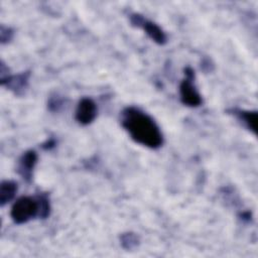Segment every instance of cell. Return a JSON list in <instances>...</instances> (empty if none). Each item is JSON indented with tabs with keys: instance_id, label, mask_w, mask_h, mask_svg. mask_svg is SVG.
Wrapping results in <instances>:
<instances>
[{
	"instance_id": "9c48e42d",
	"label": "cell",
	"mask_w": 258,
	"mask_h": 258,
	"mask_svg": "<svg viewBox=\"0 0 258 258\" xmlns=\"http://www.w3.org/2000/svg\"><path fill=\"white\" fill-rule=\"evenodd\" d=\"M18 189L17 182L14 180H3L0 183V206L4 207L16 196Z\"/></svg>"
},
{
	"instance_id": "ba28073f",
	"label": "cell",
	"mask_w": 258,
	"mask_h": 258,
	"mask_svg": "<svg viewBox=\"0 0 258 258\" xmlns=\"http://www.w3.org/2000/svg\"><path fill=\"white\" fill-rule=\"evenodd\" d=\"M227 113L229 115H232L245 129L256 135V125L258 119L257 111H250L240 108H230L227 110Z\"/></svg>"
},
{
	"instance_id": "30bf717a",
	"label": "cell",
	"mask_w": 258,
	"mask_h": 258,
	"mask_svg": "<svg viewBox=\"0 0 258 258\" xmlns=\"http://www.w3.org/2000/svg\"><path fill=\"white\" fill-rule=\"evenodd\" d=\"M120 245L123 249L127 251L134 250L140 244L139 236L134 232H124L119 237Z\"/></svg>"
},
{
	"instance_id": "5b68a950",
	"label": "cell",
	"mask_w": 258,
	"mask_h": 258,
	"mask_svg": "<svg viewBox=\"0 0 258 258\" xmlns=\"http://www.w3.org/2000/svg\"><path fill=\"white\" fill-rule=\"evenodd\" d=\"M38 160V154L35 150L29 149L21 154L18 158L16 171L21 176V178L29 183L33 178V171Z\"/></svg>"
},
{
	"instance_id": "4fadbf2b",
	"label": "cell",
	"mask_w": 258,
	"mask_h": 258,
	"mask_svg": "<svg viewBox=\"0 0 258 258\" xmlns=\"http://www.w3.org/2000/svg\"><path fill=\"white\" fill-rule=\"evenodd\" d=\"M14 36L13 28L5 25H1L0 27V41L2 44L9 43Z\"/></svg>"
},
{
	"instance_id": "52a82bcc",
	"label": "cell",
	"mask_w": 258,
	"mask_h": 258,
	"mask_svg": "<svg viewBox=\"0 0 258 258\" xmlns=\"http://www.w3.org/2000/svg\"><path fill=\"white\" fill-rule=\"evenodd\" d=\"M135 27L143 29L147 36L158 45H164L167 42V35L165 31L157 23L147 19L143 15L138 19Z\"/></svg>"
},
{
	"instance_id": "7a4b0ae2",
	"label": "cell",
	"mask_w": 258,
	"mask_h": 258,
	"mask_svg": "<svg viewBox=\"0 0 258 258\" xmlns=\"http://www.w3.org/2000/svg\"><path fill=\"white\" fill-rule=\"evenodd\" d=\"M39 205L37 196H22L12 205L10 217L17 225L25 224L34 218H38Z\"/></svg>"
},
{
	"instance_id": "7c38bea8",
	"label": "cell",
	"mask_w": 258,
	"mask_h": 258,
	"mask_svg": "<svg viewBox=\"0 0 258 258\" xmlns=\"http://www.w3.org/2000/svg\"><path fill=\"white\" fill-rule=\"evenodd\" d=\"M66 98L59 96L58 94H53L47 100V109L52 113H56L66 106Z\"/></svg>"
},
{
	"instance_id": "e0dca14e",
	"label": "cell",
	"mask_w": 258,
	"mask_h": 258,
	"mask_svg": "<svg viewBox=\"0 0 258 258\" xmlns=\"http://www.w3.org/2000/svg\"><path fill=\"white\" fill-rule=\"evenodd\" d=\"M238 217L243 223H250L252 221V214L250 211H242L239 213Z\"/></svg>"
},
{
	"instance_id": "277c9868",
	"label": "cell",
	"mask_w": 258,
	"mask_h": 258,
	"mask_svg": "<svg viewBox=\"0 0 258 258\" xmlns=\"http://www.w3.org/2000/svg\"><path fill=\"white\" fill-rule=\"evenodd\" d=\"M97 115L98 107L93 99L84 97L79 101L75 112V118L80 125L87 126L92 124L97 118Z\"/></svg>"
},
{
	"instance_id": "2e32d148",
	"label": "cell",
	"mask_w": 258,
	"mask_h": 258,
	"mask_svg": "<svg viewBox=\"0 0 258 258\" xmlns=\"http://www.w3.org/2000/svg\"><path fill=\"white\" fill-rule=\"evenodd\" d=\"M56 143H57L56 140L51 137V138H48L46 141H44L41 144V148L44 150H51L56 146Z\"/></svg>"
},
{
	"instance_id": "5bb4252c",
	"label": "cell",
	"mask_w": 258,
	"mask_h": 258,
	"mask_svg": "<svg viewBox=\"0 0 258 258\" xmlns=\"http://www.w3.org/2000/svg\"><path fill=\"white\" fill-rule=\"evenodd\" d=\"M200 66H201V70H203L205 73H211L214 71V68H215L214 63L209 57H204Z\"/></svg>"
},
{
	"instance_id": "3957f363",
	"label": "cell",
	"mask_w": 258,
	"mask_h": 258,
	"mask_svg": "<svg viewBox=\"0 0 258 258\" xmlns=\"http://www.w3.org/2000/svg\"><path fill=\"white\" fill-rule=\"evenodd\" d=\"M183 74H184V78L179 84L180 102L186 107H190V108L200 107L203 104V98L195 84V78H196L195 71L190 67H185L183 69Z\"/></svg>"
},
{
	"instance_id": "6da1fadb",
	"label": "cell",
	"mask_w": 258,
	"mask_h": 258,
	"mask_svg": "<svg viewBox=\"0 0 258 258\" xmlns=\"http://www.w3.org/2000/svg\"><path fill=\"white\" fill-rule=\"evenodd\" d=\"M120 124L130 138L149 149H158L164 143V137L156 121L143 110L128 106L120 113Z\"/></svg>"
},
{
	"instance_id": "8fae6325",
	"label": "cell",
	"mask_w": 258,
	"mask_h": 258,
	"mask_svg": "<svg viewBox=\"0 0 258 258\" xmlns=\"http://www.w3.org/2000/svg\"><path fill=\"white\" fill-rule=\"evenodd\" d=\"M38 199V205H39V215L38 218L41 220H45L50 216L51 212V205L50 200L47 192H39L36 195Z\"/></svg>"
},
{
	"instance_id": "9a60e30c",
	"label": "cell",
	"mask_w": 258,
	"mask_h": 258,
	"mask_svg": "<svg viewBox=\"0 0 258 258\" xmlns=\"http://www.w3.org/2000/svg\"><path fill=\"white\" fill-rule=\"evenodd\" d=\"M9 76H11V74L9 73V68L3 61H1V64H0V83L4 82L6 79H8Z\"/></svg>"
},
{
	"instance_id": "8992f818",
	"label": "cell",
	"mask_w": 258,
	"mask_h": 258,
	"mask_svg": "<svg viewBox=\"0 0 258 258\" xmlns=\"http://www.w3.org/2000/svg\"><path fill=\"white\" fill-rule=\"evenodd\" d=\"M31 77L30 71L21 72L17 75H11L8 79L4 82L0 83L3 87L7 88L11 91L15 96H23L25 95L28 87H29V80Z\"/></svg>"
}]
</instances>
